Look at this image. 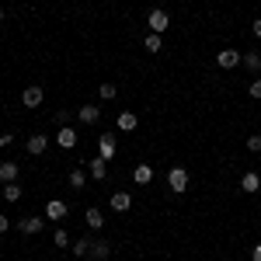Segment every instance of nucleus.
<instances>
[{"label": "nucleus", "mask_w": 261, "mask_h": 261, "mask_svg": "<svg viewBox=\"0 0 261 261\" xmlns=\"http://www.w3.org/2000/svg\"><path fill=\"white\" fill-rule=\"evenodd\" d=\"M108 254H112V244L108 241H91V258L94 261H105Z\"/></svg>", "instance_id": "f3484780"}, {"label": "nucleus", "mask_w": 261, "mask_h": 261, "mask_svg": "<svg viewBox=\"0 0 261 261\" xmlns=\"http://www.w3.org/2000/svg\"><path fill=\"white\" fill-rule=\"evenodd\" d=\"M216 63H220L223 70H233V66L244 63V56L237 53V49H220V53H216Z\"/></svg>", "instance_id": "20e7f679"}, {"label": "nucleus", "mask_w": 261, "mask_h": 261, "mask_svg": "<svg viewBox=\"0 0 261 261\" xmlns=\"http://www.w3.org/2000/svg\"><path fill=\"white\" fill-rule=\"evenodd\" d=\"M247 91H251V98L261 101V77H258V81H251V87H247Z\"/></svg>", "instance_id": "a878e982"}, {"label": "nucleus", "mask_w": 261, "mask_h": 261, "mask_svg": "<svg viewBox=\"0 0 261 261\" xmlns=\"http://www.w3.org/2000/svg\"><path fill=\"white\" fill-rule=\"evenodd\" d=\"M53 241H56V247H66L70 237H66V230H56V233H53Z\"/></svg>", "instance_id": "393cba45"}, {"label": "nucleus", "mask_w": 261, "mask_h": 261, "mask_svg": "<svg viewBox=\"0 0 261 261\" xmlns=\"http://www.w3.org/2000/svg\"><path fill=\"white\" fill-rule=\"evenodd\" d=\"M251 32H254V35H258V39H261V18L254 21V24H251Z\"/></svg>", "instance_id": "7c9ffc66"}, {"label": "nucleus", "mask_w": 261, "mask_h": 261, "mask_svg": "<svg viewBox=\"0 0 261 261\" xmlns=\"http://www.w3.org/2000/svg\"><path fill=\"white\" fill-rule=\"evenodd\" d=\"M70 247H73V254H77V258H91V237H81V241L70 244Z\"/></svg>", "instance_id": "aec40b11"}, {"label": "nucleus", "mask_w": 261, "mask_h": 261, "mask_svg": "<svg viewBox=\"0 0 261 261\" xmlns=\"http://www.w3.org/2000/svg\"><path fill=\"white\" fill-rule=\"evenodd\" d=\"M18 174H21V167L14 161H0V181H4V185L18 181Z\"/></svg>", "instance_id": "9b49d317"}, {"label": "nucleus", "mask_w": 261, "mask_h": 261, "mask_svg": "<svg viewBox=\"0 0 261 261\" xmlns=\"http://www.w3.org/2000/svg\"><path fill=\"white\" fill-rule=\"evenodd\" d=\"M115 150H119L115 133H105V136L98 140V157H101V161H112V157H115Z\"/></svg>", "instance_id": "f03ea898"}, {"label": "nucleus", "mask_w": 261, "mask_h": 261, "mask_svg": "<svg viewBox=\"0 0 261 261\" xmlns=\"http://www.w3.org/2000/svg\"><path fill=\"white\" fill-rule=\"evenodd\" d=\"M143 49H146V53H161V49H164L161 35H157V32H150V35L143 39Z\"/></svg>", "instance_id": "412c9836"}, {"label": "nucleus", "mask_w": 261, "mask_h": 261, "mask_svg": "<svg viewBox=\"0 0 261 261\" xmlns=\"http://www.w3.org/2000/svg\"><path fill=\"white\" fill-rule=\"evenodd\" d=\"M84 220H87V226H91V230H101V226H105V216H101V209H94V205L84 213Z\"/></svg>", "instance_id": "a211bd4d"}, {"label": "nucleus", "mask_w": 261, "mask_h": 261, "mask_svg": "<svg viewBox=\"0 0 261 261\" xmlns=\"http://www.w3.org/2000/svg\"><path fill=\"white\" fill-rule=\"evenodd\" d=\"M87 174H91L94 181H105V178H108V161H101V157H91V161H87Z\"/></svg>", "instance_id": "6e6552de"}, {"label": "nucleus", "mask_w": 261, "mask_h": 261, "mask_svg": "<svg viewBox=\"0 0 261 261\" xmlns=\"http://www.w3.org/2000/svg\"><path fill=\"white\" fill-rule=\"evenodd\" d=\"M42 226H45L42 216H21V220H18V230H21V233H28V237H32V233H42Z\"/></svg>", "instance_id": "0eeeda50"}, {"label": "nucleus", "mask_w": 261, "mask_h": 261, "mask_svg": "<svg viewBox=\"0 0 261 261\" xmlns=\"http://www.w3.org/2000/svg\"><path fill=\"white\" fill-rule=\"evenodd\" d=\"M56 143H60L63 150H73V146H77V133H73L70 125H60V133H56Z\"/></svg>", "instance_id": "f8f14e48"}, {"label": "nucleus", "mask_w": 261, "mask_h": 261, "mask_svg": "<svg viewBox=\"0 0 261 261\" xmlns=\"http://www.w3.org/2000/svg\"><path fill=\"white\" fill-rule=\"evenodd\" d=\"M244 66H247L251 73H258V70H261V53H254V49H251V53H244Z\"/></svg>", "instance_id": "4be33fe9"}, {"label": "nucleus", "mask_w": 261, "mask_h": 261, "mask_svg": "<svg viewBox=\"0 0 261 261\" xmlns=\"http://www.w3.org/2000/svg\"><path fill=\"white\" fill-rule=\"evenodd\" d=\"M98 94H101L105 101H112V98H115V84H101V87H98Z\"/></svg>", "instance_id": "b1692460"}, {"label": "nucleus", "mask_w": 261, "mask_h": 261, "mask_svg": "<svg viewBox=\"0 0 261 261\" xmlns=\"http://www.w3.org/2000/svg\"><path fill=\"white\" fill-rule=\"evenodd\" d=\"M146 21H150V32H157V35H161V32H167V24H171V18H167V11H161V7H153Z\"/></svg>", "instance_id": "39448f33"}, {"label": "nucleus", "mask_w": 261, "mask_h": 261, "mask_svg": "<svg viewBox=\"0 0 261 261\" xmlns=\"http://www.w3.org/2000/svg\"><path fill=\"white\" fill-rule=\"evenodd\" d=\"M258 188H261V174H258V171H247V174L241 178V192H247V195H254Z\"/></svg>", "instance_id": "ddd939ff"}, {"label": "nucleus", "mask_w": 261, "mask_h": 261, "mask_svg": "<svg viewBox=\"0 0 261 261\" xmlns=\"http://www.w3.org/2000/svg\"><path fill=\"white\" fill-rule=\"evenodd\" d=\"M247 150L258 153V150H261V136H251V140H247Z\"/></svg>", "instance_id": "cd10ccee"}, {"label": "nucleus", "mask_w": 261, "mask_h": 261, "mask_svg": "<svg viewBox=\"0 0 261 261\" xmlns=\"http://www.w3.org/2000/svg\"><path fill=\"white\" fill-rule=\"evenodd\" d=\"M112 209H115V213H129V209H133V195H129V192H115V195H112Z\"/></svg>", "instance_id": "2eb2a0df"}, {"label": "nucleus", "mask_w": 261, "mask_h": 261, "mask_svg": "<svg viewBox=\"0 0 261 261\" xmlns=\"http://www.w3.org/2000/svg\"><path fill=\"white\" fill-rule=\"evenodd\" d=\"M77 119H81L84 125H94V122L101 119V108L98 105H81V108H77Z\"/></svg>", "instance_id": "9d476101"}, {"label": "nucleus", "mask_w": 261, "mask_h": 261, "mask_svg": "<svg viewBox=\"0 0 261 261\" xmlns=\"http://www.w3.org/2000/svg\"><path fill=\"white\" fill-rule=\"evenodd\" d=\"M0 195H4V202H18L21 199V185H18V181L4 185V188H0Z\"/></svg>", "instance_id": "6ab92c4d"}, {"label": "nucleus", "mask_w": 261, "mask_h": 261, "mask_svg": "<svg viewBox=\"0 0 261 261\" xmlns=\"http://www.w3.org/2000/svg\"><path fill=\"white\" fill-rule=\"evenodd\" d=\"M42 101H45V91H42L39 84H32V87H24V94H21V105H24V108H39Z\"/></svg>", "instance_id": "7ed1b4c3"}, {"label": "nucleus", "mask_w": 261, "mask_h": 261, "mask_svg": "<svg viewBox=\"0 0 261 261\" xmlns=\"http://www.w3.org/2000/svg\"><path fill=\"white\" fill-rule=\"evenodd\" d=\"M115 125H119L122 133H133V129L140 125V119H136V112H119V119H115Z\"/></svg>", "instance_id": "4468645a"}, {"label": "nucleus", "mask_w": 261, "mask_h": 261, "mask_svg": "<svg viewBox=\"0 0 261 261\" xmlns=\"http://www.w3.org/2000/svg\"><path fill=\"white\" fill-rule=\"evenodd\" d=\"M4 143H11V133H0V146H4Z\"/></svg>", "instance_id": "2f4dec72"}, {"label": "nucleus", "mask_w": 261, "mask_h": 261, "mask_svg": "<svg viewBox=\"0 0 261 261\" xmlns=\"http://www.w3.org/2000/svg\"><path fill=\"white\" fill-rule=\"evenodd\" d=\"M251 261H261V244H254V251H251Z\"/></svg>", "instance_id": "c85d7f7f"}, {"label": "nucleus", "mask_w": 261, "mask_h": 261, "mask_svg": "<svg viewBox=\"0 0 261 261\" xmlns=\"http://www.w3.org/2000/svg\"><path fill=\"white\" fill-rule=\"evenodd\" d=\"M133 181H136V185H150V181H153V167H150V164H136Z\"/></svg>", "instance_id": "dca6fc26"}, {"label": "nucleus", "mask_w": 261, "mask_h": 261, "mask_svg": "<svg viewBox=\"0 0 261 261\" xmlns=\"http://www.w3.org/2000/svg\"><path fill=\"white\" fill-rule=\"evenodd\" d=\"M167 188H171V192H188V171H185V167H171V171H167Z\"/></svg>", "instance_id": "f257e3e1"}, {"label": "nucleus", "mask_w": 261, "mask_h": 261, "mask_svg": "<svg viewBox=\"0 0 261 261\" xmlns=\"http://www.w3.org/2000/svg\"><path fill=\"white\" fill-rule=\"evenodd\" d=\"M53 119H56V125H70V112H56Z\"/></svg>", "instance_id": "bb28decb"}, {"label": "nucleus", "mask_w": 261, "mask_h": 261, "mask_svg": "<svg viewBox=\"0 0 261 261\" xmlns=\"http://www.w3.org/2000/svg\"><path fill=\"white\" fill-rule=\"evenodd\" d=\"M45 216H49L53 223H63V220H66V202H60V199L45 202Z\"/></svg>", "instance_id": "1a4fd4ad"}, {"label": "nucleus", "mask_w": 261, "mask_h": 261, "mask_svg": "<svg viewBox=\"0 0 261 261\" xmlns=\"http://www.w3.org/2000/svg\"><path fill=\"white\" fill-rule=\"evenodd\" d=\"M24 150H28L32 157H42V153L49 150V136H42V133H35V136H28V143H24Z\"/></svg>", "instance_id": "423d86ee"}, {"label": "nucleus", "mask_w": 261, "mask_h": 261, "mask_svg": "<svg viewBox=\"0 0 261 261\" xmlns=\"http://www.w3.org/2000/svg\"><path fill=\"white\" fill-rule=\"evenodd\" d=\"M0 21H4V7H0Z\"/></svg>", "instance_id": "473e14b6"}, {"label": "nucleus", "mask_w": 261, "mask_h": 261, "mask_svg": "<svg viewBox=\"0 0 261 261\" xmlns=\"http://www.w3.org/2000/svg\"><path fill=\"white\" fill-rule=\"evenodd\" d=\"M7 226H11V220H7V216H4V213H0V233H4V230H7Z\"/></svg>", "instance_id": "c756f323"}, {"label": "nucleus", "mask_w": 261, "mask_h": 261, "mask_svg": "<svg viewBox=\"0 0 261 261\" xmlns=\"http://www.w3.org/2000/svg\"><path fill=\"white\" fill-rule=\"evenodd\" d=\"M84 185H87V171H81V167H77V171H70V188H77V192H81Z\"/></svg>", "instance_id": "5701e85b"}]
</instances>
